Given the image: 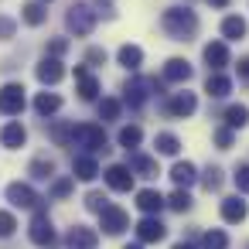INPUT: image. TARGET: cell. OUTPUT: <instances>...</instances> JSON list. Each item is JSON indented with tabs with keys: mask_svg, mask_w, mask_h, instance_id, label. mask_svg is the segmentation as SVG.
<instances>
[{
	"mask_svg": "<svg viewBox=\"0 0 249 249\" xmlns=\"http://www.w3.org/2000/svg\"><path fill=\"white\" fill-rule=\"evenodd\" d=\"M160 24H164V31H167L174 41H191V38L198 35V18H195V11H188V7H171V11H164Z\"/></svg>",
	"mask_w": 249,
	"mask_h": 249,
	"instance_id": "6da1fadb",
	"label": "cell"
},
{
	"mask_svg": "<svg viewBox=\"0 0 249 249\" xmlns=\"http://www.w3.org/2000/svg\"><path fill=\"white\" fill-rule=\"evenodd\" d=\"M72 143H75V147H86L89 154H106V150H109V147H106L103 126H92V123L75 126V130H72Z\"/></svg>",
	"mask_w": 249,
	"mask_h": 249,
	"instance_id": "7a4b0ae2",
	"label": "cell"
},
{
	"mask_svg": "<svg viewBox=\"0 0 249 249\" xmlns=\"http://www.w3.org/2000/svg\"><path fill=\"white\" fill-rule=\"evenodd\" d=\"M65 24H69V31H75V35H92V28H96V11H92L89 4H72Z\"/></svg>",
	"mask_w": 249,
	"mask_h": 249,
	"instance_id": "3957f363",
	"label": "cell"
},
{
	"mask_svg": "<svg viewBox=\"0 0 249 249\" xmlns=\"http://www.w3.org/2000/svg\"><path fill=\"white\" fill-rule=\"evenodd\" d=\"M0 113L4 116H21L24 113V86L21 82H7L0 89Z\"/></svg>",
	"mask_w": 249,
	"mask_h": 249,
	"instance_id": "277c9868",
	"label": "cell"
},
{
	"mask_svg": "<svg viewBox=\"0 0 249 249\" xmlns=\"http://www.w3.org/2000/svg\"><path fill=\"white\" fill-rule=\"evenodd\" d=\"M99 229L109 232V235H120L123 229H130V218H126V212H123L120 205H106V208L99 212Z\"/></svg>",
	"mask_w": 249,
	"mask_h": 249,
	"instance_id": "5b68a950",
	"label": "cell"
},
{
	"mask_svg": "<svg viewBox=\"0 0 249 249\" xmlns=\"http://www.w3.org/2000/svg\"><path fill=\"white\" fill-rule=\"evenodd\" d=\"M7 198H11V205L14 208H38V191L31 188V184H21V181H14V184H7Z\"/></svg>",
	"mask_w": 249,
	"mask_h": 249,
	"instance_id": "8992f818",
	"label": "cell"
},
{
	"mask_svg": "<svg viewBox=\"0 0 249 249\" xmlns=\"http://www.w3.org/2000/svg\"><path fill=\"white\" fill-rule=\"evenodd\" d=\"M147 89H157V82H154V79H130L126 89H123V96H126V103H130L133 109H140V106L147 103V96H150Z\"/></svg>",
	"mask_w": 249,
	"mask_h": 249,
	"instance_id": "52a82bcc",
	"label": "cell"
},
{
	"mask_svg": "<svg viewBox=\"0 0 249 249\" xmlns=\"http://www.w3.org/2000/svg\"><path fill=\"white\" fill-rule=\"evenodd\" d=\"M31 242L35 246H52L55 242V229H52V218L45 212H38L31 218Z\"/></svg>",
	"mask_w": 249,
	"mask_h": 249,
	"instance_id": "ba28073f",
	"label": "cell"
},
{
	"mask_svg": "<svg viewBox=\"0 0 249 249\" xmlns=\"http://www.w3.org/2000/svg\"><path fill=\"white\" fill-rule=\"evenodd\" d=\"M106 184H109L113 191H130V188H133V167H130V164H113V167L106 171Z\"/></svg>",
	"mask_w": 249,
	"mask_h": 249,
	"instance_id": "9c48e42d",
	"label": "cell"
},
{
	"mask_svg": "<svg viewBox=\"0 0 249 249\" xmlns=\"http://www.w3.org/2000/svg\"><path fill=\"white\" fill-rule=\"evenodd\" d=\"M164 235H167V229H164L160 218H154V215L140 218V225H137V239H140V242H160Z\"/></svg>",
	"mask_w": 249,
	"mask_h": 249,
	"instance_id": "30bf717a",
	"label": "cell"
},
{
	"mask_svg": "<svg viewBox=\"0 0 249 249\" xmlns=\"http://www.w3.org/2000/svg\"><path fill=\"white\" fill-rule=\"evenodd\" d=\"M195 109H198L195 92H174L171 103H167V113H171V116H191Z\"/></svg>",
	"mask_w": 249,
	"mask_h": 249,
	"instance_id": "8fae6325",
	"label": "cell"
},
{
	"mask_svg": "<svg viewBox=\"0 0 249 249\" xmlns=\"http://www.w3.org/2000/svg\"><path fill=\"white\" fill-rule=\"evenodd\" d=\"M69 246H72V249H96V246H99V235H96V229H89V225H75V229L69 232Z\"/></svg>",
	"mask_w": 249,
	"mask_h": 249,
	"instance_id": "7c38bea8",
	"label": "cell"
},
{
	"mask_svg": "<svg viewBox=\"0 0 249 249\" xmlns=\"http://www.w3.org/2000/svg\"><path fill=\"white\" fill-rule=\"evenodd\" d=\"M205 62H208L212 72H222V69L229 65V48H225V41H212V45H205Z\"/></svg>",
	"mask_w": 249,
	"mask_h": 249,
	"instance_id": "4fadbf2b",
	"label": "cell"
},
{
	"mask_svg": "<svg viewBox=\"0 0 249 249\" xmlns=\"http://www.w3.org/2000/svg\"><path fill=\"white\" fill-rule=\"evenodd\" d=\"M72 178H79V181H92L96 174H99V164H96V157L92 154H79L75 160H72Z\"/></svg>",
	"mask_w": 249,
	"mask_h": 249,
	"instance_id": "5bb4252c",
	"label": "cell"
},
{
	"mask_svg": "<svg viewBox=\"0 0 249 249\" xmlns=\"http://www.w3.org/2000/svg\"><path fill=\"white\" fill-rule=\"evenodd\" d=\"M62 75H65V69H62V62H58V58H45V62L38 65V82H45V86L62 82Z\"/></svg>",
	"mask_w": 249,
	"mask_h": 249,
	"instance_id": "9a60e30c",
	"label": "cell"
},
{
	"mask_svg": "<svg viewBox=\"0 0 249 249\" xmlns=\"http://www.w3.org/2000/svg\"><path fill=\"white\" fill-rule=\"evenodd\" d=\"M75 79H79V96H82L86 103H92V99L99 96V82L89 75V69H86V65H79V69H75Z\"/></svg>",
	"mask_w": 249,
	"mask_h": 249,
	"instance_id": "2e32d148",
	"label": "cell"
},
{
	"mask_svg": "<svg viewBox=\"0 0 249 249\" xmlns=\"http://www.w3.org/2000/svg\"><path fill=\"white\" fill-rule=\"evenodd\" d=\"M205 92H208L212 99H222V96H229V92H232V82H229V75H222V72H208V79H205Z\"/></svg>",
	"mask_w": 249,
	"mask_h": 249,
	"instance_id": "e0dca14e",
	"label": "cell"
},
{
	"mask_svg": "<svg viewBox=\"0 0 249 249\" xmlns=\"http://www.w3.org/2000/svg\"><path fill=\"white\" fill-rule=\"evenodd\" d=\"M137 208H140V212H147V215H157V212L164 208V198H160V191H154V188H143V191H137Z\"/></svg>",
	"mask_w": 249,
	"mask_h": 249,
	"instance_id": "ac0fdd59",
	"label": "cell"
},
{
	"mask_svg": "<svg viewBox=\"0 0 249 249\" xmlns=\"http://www.w3.org/2000/svg\"><path fill=\"white\" fill-rule=\"evenodd\" d=\"M246 212H249V208H246V201H242L239 195H232V198L222 201V218L232 222V225H235V222H246Z\"/></svg>",
	"mask_w": 249,
	"mask_h": 249,
	"instance_id": "d6986e66",
	"label": "cell"
},
{
	"mask_svg": "<svg viewBox=\"0 0 249 249\" xmlns=\"http://www.w3.org/2000/svg\"><path fill=\"white\" fill-rule=\"evenodd\" d=\"M171 178H174V184H178V188H191V184L198 181V171H195V164L178 160V164L171 167Z\"/></svg>",
	"mask_w": 249,
	"mask_h": 249,
	"instance_id": "ffe728a7",
	"label": "cell"
},
{
	"mask_svg": "<svg viewBox=\"0 0 249 249\" xmlns=\"http://www.w3.org/2000/svg\"><path fill=\"white\" fill-rule=\"evenodd\" d=\"M164 79H167V82H188V79H191V65H188L184 58H171V62L164 65Z\"/></svg>",
	"mask_w": 249,
	"mask_h": 249,
	"instance_id": "44dd1931",
	"label": "cell"
},
{
	"mask_svg": "<svg viewBox=\"0 0 249 249\" xmlns=\"http://www.w3.org/2000/svg\"><path fill=\"white\" fill-rule=\"evenodd\" d=\"M24 140H28V130L21 123H7L4 130H0V143L4 147H24Z\"/></svg>",
	"mask_w": 249,
	"mask_h": 249,
	"instance_id": "7402d4cb",
	"label": "cell"
},
{
	"mask_svg": "<svg viewBox=\"0 0 249 249\" xmlns=\"http://www.w3.org/2000/svg\"><path fill=\"white\" fill-rule=\"evenodd\" d=\"M116 62H120L123 69H130V72H137V69H140V62H143V52H140L137 45H123V48L116 52Z\"/></svg>",
	"mask_w": 249,
	"mask_h": 249,
	"instance_id": "603a6c76",
	"label": "cell"
},
{
	"mask_svg": "<svg viewBox=\"0 0 249 249\" xmlns=\"http://www.w3.org/2000/svg\"><path fill=\"white\" fill-rule=\"evenodd\" d=\"M222 38L225 41H242L246 38V21L242 18H225L222 21Z\"/></svg>",
	"mask_w": 249,
	"mask_h": 249,
	"instance_id": "cb8c5ba5",
	"label": "cell"
},
{
	"mask_svg": "<svg viewBox=\"0 0 249 249\" xmlns=\"http://www.w3.org/2000/svg\"><path fill=\"white\" fill-rule=\"evenodd\" d=\"M35 109H38L41 116H52V113H58V109H62V96H55V92H38Z\"/></svg>",
	"mask_w": 249,
	"mask_h": 249,
	"instance_id": "d4e9b609",
	"label": "cell"
},
{
	"mask_svg": "<svg viewBox=\"0 0 249 249\" xmlns=\"http://www.w3.org/2000/svg\"><path fill=\"white\" fill-rule=\"evenodd\" d=\"M130 167L140 174V178H157L160 171H157V160L154 157H143V154H133L130 157Z\"/></svg>",
	"mask_w": 249,
	"mask_h": 249,
	"instance_id": "484cf974",
	"label": "cell"
},
{
	"mask_svg": "<svg viewBox=\"0 0 249 249\" xmlns=\"http://www.w3.org/2000/svg\"><path fill=\"white\" fill-rule=\"evenodd\" d=\"M21 18H24L31 28H38V24H45V21H48V11L38 4V0H31V4H24V7H21Z\"/></svg>",
	"mask_w": 249,
	"mask_h": 249,
	"instance_id": "4316f807",
	"label": "cell"
},
{
	"mask_svg": "<svg viewBox=\"0 0 249 249\" xmlns=\"http://www.w3.org/2000/svg\"><path fill=\"white\" fill-rule=\"evenodd\" d=\"M246 123H249V106H239V103H235V106H229V109H225V126L242 130Z\"/></svg>",
	"mask_w": 249,
	"mask_h": 249,
	"instance_id": "83f0119b",
	"label": "cell"
},
{
	"mask_svg": "<svg viewBox=\"0 0 249 249\" xmlns=\"http://www.w3.org/2000/svg\"><path fill=\"white\" fill-rule=\"evenodd\" d=\"M154 147H157V154H167V157H174V154L181 150V140H178L174 133H157V137H154Z\"/></svg>",
	"mask_w": 249,
	"mask_h": 249,
	"instance_id": "f1b7e54d",
	"label": "cell"
},
{
	"mask_svg": "<svg viewBox=\"0 0 249 249\" xmlns=\"http://www.w3.org/2000/svg\"><path fill=\"white\" fill-rule=\"evenodd\" d=\"M201 249H229V235L222 229H212L201 235Z\"/></svg>",
	"mask_w": 249,
	"mask_h": 249,
	"instance_id": "f546056e",
	"label": "cell"
},
{
	"mask_svg": "<svg viewBox=\"0 0 249 249\" xmlns=\"http://www.w3.org/2000/svg\"><path fill=\"white\" fill-rule=\"evenodd\" d=\"M140 140H143V130L140 126H123L120 130V147L133 150V147H140Z\"/></svg>",
	"mask_w": 249,
	"mask_h": 249,
	"instance_id": "4dcf8cb0",
	"label": "cell"
},
{
	"mask_svg": "<svg viewBox=\"0 0 249 249\" xmlns=\"http://www.w3.org/2000/svg\"><path fill=\"white\" fill-rule=\"evenodd\" d=\"M55 174V160H48V157H38V160H31V178H38V181H48Z\"/></svg>",
	"mask_w": 249,
	"mask_h": 249,
	"instance_id": "1f68e13d",
	"label": "cell"
},
{
	"mask_svg": "<svg viewBox=\"0 0 249 249\" xmlns=\"http://www.w3.org/2000/svg\"><path fill=\"white\" fill-rule=\"evenodd\" d=\"M167 205H171L174 212H188V208H191V195H188L184 188H174L171 198H167Z\"/></svg>",
	"mask_w": 249,
	"mask_h": 249,
	"instance_id": "d6a6232c",
	"label": "cell"
},
{
	"mask_svg": "<svg viewBox=\"0 0 249 249\" xmlns=\"http://www.w3.org/2000/svg\"><path fill=\"white\" fill-rule=\"evenodd\" d=\"M72 130H75V126H69V123H55V126H52V140H55L58 147H65V143H72Z\"/></svg>",
	"mask_w": 249,
	"mask_h": 249,
	"instance_id": "836d02e7",
	"label": "cell"
},
{
	"mask_svg": "<svg viewBox=\"0 0 249 249\" xmlns=\"http://www.w3.org/2000/svg\"><path fill=\"white\" fill-rule=\"evenodd\" d=\"M120 109H123L120 99H103V103H99V116H103V120H120Z\"/></svg>",
	"mask_w": 249,
	"mask_h": 249,
	"instance_id": "e575fe53",
	"label": "cell"
},
{
	"mask_svg": "<svg viewBox=\"0 0 249 249\" xmlns=\"http://www.w3.org/2000/svg\"><path fill=\"white\" fill-rule=\"evenodd\" d=\"M201 184H205L208 191H218V188H222V171H218V167H208V171L201 174Z\"/></svg>",
	"mask_w": 249,
	"mask_h": 249,
	"instance_id": "d590c367",
	"label": "cell"
},
{
	"mask_svg": "<svg viewBox=\"0 0 249 249\" xmlns=\"http://www.w3.org/2000/svg\"><path fill=\"white\" fill-rule=\"evenodd\" d=\"M232 181H235V188H239L242 195H249V164H239L235 174H232Z\"/></svg>",
	"mask_w": 249,
	"mask_h": 249,
	"instance_id": "8d00e7d4",
	"label": "cell"
},
{
	"mask_svg": "<svg viewBox=\"0 0 249 249\" xmlns=\"http://www.w3.org/2000/svg\"><path fill=\"white\" fill-rule=\"evenodd\" d=\"M14 229H18L14 215H11V212H0V239H11V235H14Z\"/></svg>",
	"mask_w": 249,
	"mask_h": 249,
	"instance_id": "74e56055",
	"label": "cell"
},
{
	"mask_svg": "<svg viewBox=\"0 0 249 249\" xmlns=\"http://www.w3.org/2000/svg\"><path fill=\"white\" fill-rule=\"evenodd\" d=\"M215 143H218L222 150H229V147L235 143V133H232V126H218V130H215Z\"/></svg>",
	"mask_w": 249,
	"mask_h": 249,
	"instance_id": "f35d334b",
	"label": "cell"
},
{
	"mask_svg": "<svg viewBox=\"0 0 249 249\" xmlns=\"http://www.w3.org/2000/svg\"><path fill=\"white\" fill-rule=\"evenodd\" d=\"M86 208H89V212H103V208H106V195L89 191V195H86Z\"/></svg>",
	"mask_w": 249,
	"mask_h": 249,
	"instance_id": "ab89813d",
	"label": "cell"
},
{
	"mask_svg": "<svg viewBox=\"0 0 249 249\" xmlns=\"http://www.w3.org/2000/svg\"><path fill=\"white\" fill-rule=\"evenodd\" d=\"M72 184H75L72 178H62V181H55V184H52V195H55V198H65V195L72 191Z\"/></svg>",
	"mask_w": 249,
	"mask_h": 249,
	"instance_id": "60d3db41",
	"label": "cell"
},
{
	"mask_svg": "<svg viewBox=\"0 0 249 249\" xmlns=\"http://www.w3.org/2000/svg\"><path fill=\"white\" fill-rule=\"evenodd\" d=\"M65 48H69V41H65V38H55V41L48 45V52H52V58H58V55H65Z\"/></svg>",
	"mask_w": 249,
	"mask_h": 249,
	"instance_id": "b9f144b4",
	"label": "cell"
},
{
	"mask_svg": "<svg viewBox=\"0 0 249 249\" xmlns=\"http://www.w3.org/2000/svg\"><path fill=\"white\" fill-rule=\"evenodd\" d=\"M86 62H89V65H99V62H106V52H103V48H89V52H86Z\"/></svg>",
	"mask_w": 249,
	"mask_h": 249,
	"instance_id": "7bdbcfd3",
	"label": "cell"
},
{
	"mask_svg": "<svg viewBox=\"0 0 249 249\" xmlns=\"http://www.w3.org/2000/svg\"><path fill=\"white\" fill-rule=\"evenodd\" d=\"M14 35V21L11 18H0V38H11Z\"/></svg>",
	"mask_w": 249,
	"mask_h": 249,
	"instance_id": "ee69618b",
	"label": "cell"
},
{
	"mask_svg": "<svg viewBox=\"0 0 249 249\" xmlns=\"http://www.w3.org/2000/svg\"><path fill=\"white\" fill-rule=\"evenodd\" d=\"M239 79L249 86V58H239Z\"/></svg>",
	"mask_w": 249,
	"mask_h": 249,
	"instance_id": "f6af8a7d",
	"label": "cell"
},
{
	"mask_svg": "<svg viewBox=\"0 0 249 249\" xmlns=\"http://www.w3.org/2000/svg\"><path fill=\"white\" fill-rule=\"evenodd\" d=\"M171 249H195V246H191V242H174Z\"/></svg>",
	"mask_w": 249,
	"mask_h": 249,
	"instance_id": "bcb514c9",
	"label": "cell"
},
{
	"mask_svg": "<svg viewBox=\"0 0 249 249\" xmlns=\"http://www.w3.org/2000/svg\"><path fill=\"white\" fill-rule=\"evenodd\" d=\"M212 7H229V0H208Z\"/></svg>",
	"mask_w": 249,
	"mask_h": 249,
	"instance_id": "7dc6e473",
	"label": "cell"
},
{
	"mask_svg": "<svg viewBox=\"0 0 249 249\" xmlns=\"http://www.w3.org/2000/svg\"><path fill=\"white\" fill-rule=\"evenodd\" d=\"M123 249H143V242H130V246H123Z\"/></svg>",
	"mask_w": 249,
	"mask_h": 249,
	"instance_id": "c3c4849f",
	"label": "cell"
}]
</instances>
